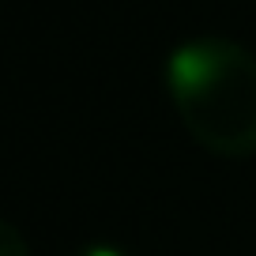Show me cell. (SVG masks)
<instances>
[{"label":"cell","mask_w":256,"mask_h":256,"mask_svg":"<svg viewBox=\"0 0 256 256\" xmlns=\"http://www.w3.org/2000/svg\"><path fill=\"white\" fill-rule=\"evenodd\" d=\"M166 90L188 136L211 154H256V56L230 38H188L166 60Z\"/></svg>","instance_id":"1"},{"label":"cell","mask_w":256,"mask_h":256,"mask_svg":"<svg viewBox=\"0 0 256 256\" xmlns=\"http://www.w3.org/2000/svg\"><path fill=\"white\" fill-rule=\"evenodd\" d=\"M0 256H30L23 234H19L16 226H8V222H0Z\"/></svg>","instance_id":"2"},{"label":"cell","mask_w":256,"mask_h":256,"mask_svg":"<svg viewBox=\"0 0 256 256\" xmlns=\"http://www.w3.org/2000/svg\"><path fill=\"white\" fill-rule=\"evenodd\" d=\"M87 256H117V252H110V248H90Z\"/></svg>","instance_id":"3"}]
</instances>
